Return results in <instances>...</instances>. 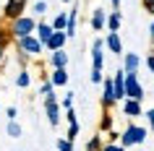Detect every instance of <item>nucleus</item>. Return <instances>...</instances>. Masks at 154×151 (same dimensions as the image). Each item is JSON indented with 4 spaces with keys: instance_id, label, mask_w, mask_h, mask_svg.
I'll return each mask as SVG.
<instances>
[{
    "instance_id": "f257e3e1",
    "label": "nucleus",
    "mask_w": 154,
    "mask_h": 151,
    "mask_svg": "<svg viewBox=\"0 0 154 151\" xmlns=\"http://www.w3.org/2000/svg\"><path fill=\"white\" fill-rule=\"evenodd\" d=\"M11 37L13 39H21V37H29V34H34V29H37V21H34L32 16H18V18H13L11 21Z\"/></svg>"
},
{
    "instance_id": "f03ea898",
    "label": "nucleus",
    "mask_w": 154,
    "mask_h": 151,
    "mask_svg": "<svg viewBox=\"0 0 154 151\" xmlns=\"http://www.w3.org/2000/svg\"><path fill=\"white\" fill-rule=\"evenodd\" d=\"M16 47L18 52H21V60H26V57H37L42 55V50H45V44H42L34 34H29V37H21V39H16Z\"/></svg>"
},
{
    "instance_id": "7ed1b4c3",
    "label": "nucleus",
    "mask_w": 154,
    "mask_h": 151,
    "mask_svg": "<svg viewBox=\"0 0 154 151\" xmlns=\"http://www.w3.org/2000/svg\"><path fill=\"white\" fill-rule=\"evenodd\" d=\"M144 141H146V128L133 125V122H131V125L120 133V143L125 146V149H131V146H138V143H144Z\"/></svg>"
},
{
    "instance_id": "20e7f679",
    "label": "nucleus",
    "mask_w": 154,
    "mask_h": 151,
    "mask_svg": "<svg viewBox=\"0 0 154 151\" xmlns=\"http://www.w3.org/2000/svg\"><path fill=\"white\" fill-rule=\"evenodd\" d=\"M26 5H29V0H5V5H3V18H5V21H13V18L24 16Z\"/></svg>"
},
{
    "instance_id": "39448f33",
    "label": "nucleus",
    "mask_w": 154,
    "mask_h": 151,
    "mask_svg": "<svg viewBox=\"0 0 154 151\" xmlns=\"http://www.w3.org/2000/svg\"><path fill=\"white\" fill-rule=\"evenodd\" d=\"M125 96L128 99H144V86H141V81L136 78V73H125Z\"/></svg>"
},
{
    "instance_id": "423d86ee",
    "label": "nucleus",
    "mask_w": 154,
    "mask_h": 151,
    "mask_svg": "<svg viewBox=\"0 0 154 151\" xmlns=\"http://www.w3.org/2000/svg\"><path fill=\"white\" fill-rule=\"evenodd\" d=\"M45 112H47V120H50V125L55 128L57 122H60V104H57L55 94L45 96Z\"/></svg>"
},
{
    "instance_id": "0eeeda50",
    "label": "nucleus",
    "mask_w": 154,
    "mask_h": 151,
    "mask_svg": "<svg viewBox=\"0 0 154 151\" xmlns=\"http://www.w3.org/2000/svg\"><path fill=\"white\" fill-rule=\"evenodd\" d=\"M102 110H112L115 107V86H112V78H102Z\"/></svg>"
},
{
    "instance_id": "6e6552de",
    "label": "nucleus",
    "mask_w": 154,
    "mask_h": 151,
    "mask_svg": "<svg viewBox=\"0 0 154 151\" xmlns=\"http://www.w3.org/2000/svg\"><path fill=\"white\" fill-rule=\"evenodd\" d=\"M102 47H105V42L94 39V47H91V68H97V71L105 68V52H102Z\"/></svg>"
},
{
    "instance_id": "1a4fd4ad",
    "label": "nucleus",
    "mask_w": 154,
    "mask_h": 151,
    "mask_svg": "<svg viewBox=\"0 0 154 151\" xmlns=\"http://www.w3.org/2000/svg\"><path fill=\"white\" fill-rule=\"evenodd\" d=\"M123 115L133 120V117H138V115H144V107H141L138 99H128V96H125V99H123Z\"/></svg>"
},
{
    "instance_id": "9d476101",
    "label": "nucleus",
    "mask_w": 154,
    "mask_h": 151,
    "mask_svg": "<svg viewBox=\"0 0 154 151\" xmlns=\"http://www.w3.org/2000/svg\"><path fill=\"white\" fill-rule=\"evenodd\" d=\"M65 42H68V34H65V32H57V29H55V32H52V37L45 42V50H50V52H52V50H63Z\"/></svg>"
},
{
    "instance_id": "9b49d317",
    "label": "nucleus",
    "mask_w": 154,
    "mask_h": 151,
    "mask_svg": "<svg viewBox=\"0 0 154 151\" xmlns=\"http://www.w3.org/2000/svg\"><path fill=\"white\" fill-rule=\"evenodd\" d=\"M105 47L115 55H123V42H120V34L118 32H107V39H105Z\"/></svg>"
},
{
    "instance_id": "f8f14e48",
    "label": "nucleus",
    "mask_w": 154,
    "mask_h": 151,
    "mask_svg": "<svg viewBox=\"0 0 154 151\" xmlns=\"http://www.w3.org/2000/svg\"><path fill=\"white\" fill-rule=\"evenodd\" d=\"M138 65H141V57L136 52H125L123 55V71L125 73H138Z\"/></svg>"
},
{
    "instance_id": "ddd939ff",
    "label": "nucleus",
    "mask_w": 154,
    "mask_h": 151,
    "mask_svg": "<svg viewBox=\"0 0 154 151\" xmlns=\"http://www.w3.org/2000/svg\"><path fill=\"white\" fill-rule=\"evenodd\" d=\"M105 24H107V13L102 8H94L91 11V29H94V32H102Z\"/></svg>"
},
{
    "instance_id": "4468645a",
    "label": "nucleus",
    "mask_w": 154,
    "mask_h": 151,
    "mask_svg": "<svg viewBox=\"0 0 154 151\" xmlns=\"http://www.w3.org/2000/svg\"><path fill=\"white\" fill-rule=\"evenodd\" d=\"M50 65L52 68H65L68 65V52L65 50H52L50 52Z\"/></svg>"
},
{
    "instance_id": "2eb2a0df",
    "label": "nucleus",
    "mask_w": 154,
    "mask_h": 151,
    "mask_svg": "<svg viewBox=\"0 0 154 151\" xmlns=\"http://www.w3.org/2000/svg\"><path fill=\"white\" fill-rule=\"evenodd\" d=\"M34 32H37V39H39L42 44H45V42H47L50 37H52V32H55V29H52V24H45V21H39Z\"/></svg>"
},
{
    "instance_id": "dca6fc26",
    "label": "nucleus",
    "mask_w": 154,
    "mask_h": 151,
    "mask_svg": "<svg viewBox=\"0 0 154 151\" xmlns=\"http://www.w3.org/2000/svg\"><path fill=\"white\" fill-rule=\"evenodd\" d=\"M50 81H52V86H65V83H68V71H65V68H52Z\"/></svg>"
},
{
    "instance_id": "f3484780",
    "label": "nucleus",
    "mask_w": 154,
    "mask_h": 151,
    "mask_svg": "<svg viewBox=\"0 0 154 151\" xmlns=\"http://www.w3.org/2000/svg\"><path fill=\"white\" fill-rule=\"evenodd\" d=\"M120 24H123V16H120V11H112V13H110V16H107V29H110V32H118V29H120Z\"/></svg>"
},
{
    "instance_id": "a211bd4d",
    "label": "nucleus",
    "mask_w": 154,
    "mask_h": 151,
    "mask_svg": "<svg viewBox=\"0 0 154 151\" xmlns=\"http://www.w3.org/2000/svg\"><path fill=\"white\" fill-rule=\"evenodd\" d=\"M29 83H32V76H29L26 68H21L18 76H16V86H18V89H29Z\"/></svg>"
},
{
    "instance_id": "6ab92c4d",
    "label": "nucleus",
    "mask_w": 154,
    "mask_h": 151,
    "mask_svg": "<svg viewBox=\"0 0 154 151\" xmlns=\"http://www.w3.org/2000/svg\"><path fill=\"white\" fill-rule=\"evenodd\" d=\"M65 24H68V13H57L52 18V29H57V32H65Z\"/></svg>"
},
{
    "instance_id": "aec40b11",
    "label": "nucleus",
    "mask_w": 154,
    "mask_h": 151,
    "mask_svg": "<svg viewBox=\"0 0 154 151\" xmlns=\"http://www.w3.org/2000/svg\"><path fill=\"white\" fill-rule=\"evenodd\" d=\"M11 39H13V37H11V29L5 24H0V47H8Z\"/></svg>"
},
{
    "instance_id": "412c9836",
    "label": "nucleus",
    "mask_w": 154,
    "mask_h": 151,
    "mask_svg": "<svg viewBox=\"0 0 154 151\" xmlns=\"http://www.w3.org/2000/svg\"><path fill=\"white\" fill-rule=\"evenodd\" d=\"M79 130H81V125H79V120H73V122H68V133H65V138H68V141H76V135H79Z\"/></svg>"
},
{
    "instance_id": "4be33fe9",
    "label": "nucleus",
    "mask_w": 154,
    "mask_h": 151,
    "mask_svg": "<svg viewBox=\"0 0 154 151\" xmlns=\"http://www.w3.org/2000/svg\"><path fill=\"white\" fill-rule=\"evenodd\" d=\"M99 130H112V115H110V110H105V115H102V122H99Z\"/></svg>"
},
{
    "instance_id": "5701e85b",
    "label": "nucleus",
    "mask_w": 154,
    "mask_h": 151,
    "mask_svg": "<svg viewBox=\"0 0 154 151\" xmlns=\"http://www.w3.org/2000/svg\"><path fill=\"white\" fill-rule=\"evenodd\" d=\"M102 135H94V138H89V143H86V151H102Z\"/></svg>"
},
{
    "instance_id": "b1692460",
    "label": "nucleus",
    "mask_w": 154,
    "mask_h": 151,
    "mask_svg": "<svg viewBox=\"0 0 154 151\" xmlns=\"http://www.w3.org/2000/svg\"><path fill=\"white\" fill-rule=\"evenodd\" d=\"M8 135L11 138H18L21 135V125H18L16 120H8Z\"/></svg>"
},
{
    "instance_id": "393cba45",
    "label": "nucleus",
    "mask_w": 154,
    "mask_h": 151,
    "mask_svg": "<svg viewBox=\"0 0 154 151\" xmlns=\"http://www.w3.org/2000/svg\"><path fill=\"white\" fill-rule=\"evenodd\" d=\"M57 151H73V141H68V138H57Z\"/></svg>"
},
{
    "instance_id": "a878e982",
    "label": "nucleus",
    "mask_w": 154,
    "mask_h": 151,
    "mask_svg": "<svg viewBox=\"0 0 154 151\" xmlns=\"http://www.w3.org/2000/svg\"><path fill=\"white\" fill-rule=\"evenodd\" d=\"M102 151H125V146H123L120 141H112V143H105Z\"/></svg>"
},
{
    "instance_id": "bb28decb",
    "label": "nucleus",
    "mask_w": 154,
    "mask_h": 151,
    "mask_svg": "<svg viewBox=\"0 0 154 151\" xmlns=\"http://www.w3.org/2000/svg\"><path fill=\"white\" fill-rule=\"evenodd\" d=\"M32 11L37 13V16H42V13H47V3H45V0H37V3L32 5Z\"/></svg>"
},
{
    "instance_id": "cd10ccee",
    "label": "nucleus",
    "mask_w": 154,
    "mask_h": 151,
    "mask_svg": "<svg viewBox=\"0 0 154 151\" xmlns=\"http://www.w3.org/2000/svg\"><path fill=\"white\" fill-rule=\"evenodd\" d=\"M39 91H42V94H45V96H50V94H52V91H55V86H52V81H45V83H42V89H39Z\"/></svg>"
},
{
    "instance_id": "c85d7f7f",
    "label": "nucleus",
    "mask_w": 154,
    "mask_h": 151,
    "mask_svg": "<svg viewBox=\"0 0 154 151\" xmlns=\"http://www.w3.org/2000/svg\"><path fill=\"white\" fill-rule=\"evenodd\" d=\"M91 83H102V71L91 68Z\"/></svg>"
},
{
    "instance_id": "c756f323",
    "label": "nucleus",
    "mask_w": 154,
    "mask_h": 151,
    "mask_svg": "<svg viewBox=\"0 0 154 151\" xmlns=\"http://www.w3.org/2000/svg\"><path fill=\"white\" fill-rule=\"evenodd\" d=\"M63 107H65V110L73 107V94H65V96H63Z\"/></svg>"
},
{
    "instance_id": "7c9ffc66",
    "label": "nucleus",
    "mask_w": 154,
    "mask_h": 151,
    "mask_svg": "<svg viewBox=\"0 0 154 151\" xmlns=\"http://www.w3.org/2000/svg\"><path fill=\"white\" fill-rule=\"evenodd\" d=\"M5 115H8V120H16V117H18V110H16V107H8Z\"/></svg>"
},
{
    "instance_id": "2f4dec72",
    "label": "nucleus",
    "mask_w": 154,
    "mask_h": 151,
    "mask_svg": "<svg viewBox=\"0 0 154 151\" xmlns=\"http://www.w3.org/2000/svg\"><path fill=\"white\" fill-rule=\"evenodd\" d=\"M107 141H120V133H115V130H107Z\"/></svg>"
},
{
    "instance_id": "473e14b6",
    "label": "nucleus",
    "mask_w": 154,
    "mask_h": 151,
    "mask_svg": "<svg viewBox=\"0 0 154 151\" xmlns=\"http://www.w3.org/2000/svg\"><path fill=\"white\" fill-rule=\"evenodd\" d=\"M65 120H68V122H73V120H76V112H73V107H68V110H65Z\"/></svg>"
},
{
    "instance_id": "72a5a7b5",
    "label": "nucleus",
    "mask_w": 154,
    "mask_h": 151,
    "mask_svg": "<svg viewBox=\"0 0 154 151\" xmlns=\"http://www.w3.org/2000/svg\"><path fill=\"white\" fill-rule=\"evenodd\" d=\"M144 115H146V120H149V128H152V130H154V110L144 112Z\"/></svg>"
},
{
    "instance_id": "f704fd0d",
    "label": "nucleus",
    "mask_w": 154,
    "mask_h": 151,
    "mask_svg": "<svg viewBox=\"0 0 154 151\" xmlns=\"http://www.w3.org/2000/svg\"><path fill=\"white\" fill-rule=\"evenodd\" d=\"M144 8L149 11V13H152V16H154V0H144Z\"/></svg>"
},
{
    "instance_id": "c9c22d12",
    "label": "nucleus",
    "mask_w": 154,
    "mask_h": 151,
    "mask_svg": "<svg viewBox=\"0 0 154 151\" xmlns=\"http://www.w3.org/2000/svg\"><path fill=\"white\" fill-rule=\"evenodd\" d=\"M146 65H149V71L154 73V52H152V55H149V57H146Z\"/></svg>"
},
{
    "instance_id": "e433bc0d",
    "label": "nucleus",
    "mask_w": 154,
    "mask_h": 151,
    "mask_svg": "<svg viewBox=\"0 0 154 151\" xmlns=\"http://www.w3.org/2000/svg\"><path fill=\"white\" fill-rule=\"evenodd\" d=\"M110 3H112V8H115V11L120 8V0H110Z\"/></svg>"
},
{
    "instance_id": "4c0bfd02",
    "label": "nucleus",
    "mask_w": 154,
    "mask_h": 151,
    "mask_svg": "<svg viewBox=\"0 0 154 151\" xmlns=\"http://www.w3.org/2000/svg\"><path fill=\"white\" fill-rule=\"evenodd\" d=\"M5 50L8 47H0V63H3V57H5Z\"/></svg>"
},
{
    "instance_id": "58836bf2",
    "label": "nucleus",
    "mask_w": 154,
    "mask_h": 151,
    "mask_svg": "<svg viewBox=\"0 0 154 151\" xmlns=\"http://www.w3.org/2000/svg\"><path fill=\"white\" fill-rule=\"evenodd\" d=\"M149 34H152V37H154V24H152V26H149Z\"/></svg>"
},
{
    "instance_id": "ea45409f",
    "label": "nucleus",
    "mask_w": 154,
    "mask_h": 151,
    "mask_svg": "<svg viewBox=\"0 0 154 151\" xmlns=\"http://www.w3.org/2000/svg\"><path fill=\"white\" fill-rule=\"evenodd\" d=\"M63 3H71V0H63Z\"/></svg>"
}]
</instances>
